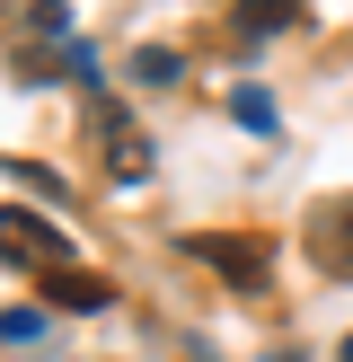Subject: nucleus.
Wrapping results in <instances>:
<instances>
[{"label": "nucleus", "instance_id": "obj_6", "mask_svg": "<svg viewBox=\"0 0 353 362\" xmlns=\"http://www.w3.org/2000/svg\"><path fill=\"white\" fill-rule=\"evenodd\" d=\"M53 300H62V310H106L115 292H106L97 274H53Z\"/></svg>", "mask_w": 353, "mask_h": 362}, {"label": "nucleus", "instance_id": "obj_1", "mask_svg": "<svg viewBox=\"0 0 353 362\" xmlns=\"http://www.w3.org/2000/svg\"><path fill=\"white\" fill-rule=\"evenodd\" d=\"M0 257H9V265H62L71 239L53 221H35V212H0Z\"/></svg>", "mask_w": 353, "mask_h": 362}, {"label": "nucleus", "instance_id": "obj_7", "mask_svg": "<svg viewBox=\"0 0 353 362\" xmlns=\"http://www.w3.org/2000/svg\"><path fill=\"white\" fill-rule=\"evenodd\" d=\"M44 336H53L44 310H0V345H44Z\"/></svg>", "mask_w": 353, "mask_h": 362}, {"label": "nucleus", "instance_id": "obj_2", "mask_svg": "<svg viewBox=\"0 0 353 362\" xmlns=\"http://www.w3.org/2000/svg\"><path fill=\"white\" fill-rule=\"evenodd\" d=\"M186 257L194 265H221L229 283H265V239H212V230H203V239H186Z\"/></svg>", "mask_w": 353, "mask_h": 362}, {"label": "nucleus", "instance_id": "obj_5", "mask_svg": "<svg viewBox=\"0 0 353 362\" xmlns=\"http://www.w3.org/2000/svg\"><path fill=\"white\" fill-rule=\"evenodd\" d=\"M133 80H141V88H176V80H186V62H176L168 45H141V53H133Z\"/></svg>", "mask_w": 353, "mask_h": 362}, {"label": "nucleus", "instance_id": "obj_10", "mask_svg": "<svg viewBox=\"0 0 353 362\" xmlns=\"http://www.w3.org/2000/svg\"><path fill=\"white\" fill-rule=\"evenodd\" d=\"M35 35H71V0H35Z\"/></svg>", "mask_w": 353, "mask_h": 362}, {"label": "nucleus", "instance_id": "obj_9", "mask_svg": "<svg viewBox=\"0 0 353 362\" xmlns=\"http://www.w3.org/2000/svg\"><path fill=\"white\" fill-rule=\"evenodd\" d=\"M115 177H124V186H141V177H150V151H141V141H124V151H115Z\"/></svg>", "mask_w": 353, "mask_h": 362}, {"label": "nucleus", "instance_id": "obj_4", "mask_svg": "<svg viewBox=\"0 0 353 362\" xmlns=\"http://www.w3.org/2000/svg\"><path fill=\"white\" fill-rule=\"evenodd\" d=\"M300 18V0H239V35H282Z\"/></svg>", "mask_w": 353, "mask_h": 362}, {"label": "nucleus", "instance_id": "obj_11", "mask_svg": "<svg viewBox=\"0 0 353 362\" xmlns=\"http://www.w3.org/2000/svg\"><path fill=\"white\" fill-rule=\"evenodd\" d=\"M265 362H300V354H265Z\"/></svg>", "mask_w": 353, "mask_h": 362}, {"label": "nucleus", "instance_id": "obj_3", "mask_svg": "<svg viewBox=\"0 0 353 362\" xmlns=\"http://www.w3.org/2000/svg\"><path fill=\"white\" fill-rule=\"evenodd\" d=\"M309 247H318V265H327V274H345V283H353V204H335V212H318V230H309Z\"/></svg>", "mask_w": 353, "mask_h": 362}, {"label": "nucleus", "instance_id": "obj_12", "mask_svg": "<svg viewBox=\"0 0 353 362\" xmlns=\"http://www.w3.org/2000/svg\"><path fill=\"white\" fill-rule=\"evenodd\" d=\"M345 362H353V345H345Z\"/></svg>", "mask_w": 353, "mask_h": 362}, {"label": "nucleus", "instance_id": "obj_8", "mask_svg": "<svg viewBox=\"0 0 353 362\" xmlns=\"http://www.w3.org/2000/svg\"><path fill=\"white\" fill-rule=\"evenodd\" d=\"M229 115H239L247 133H274V98H265V88H247V80H239V98H229Z\"/></svg>", "mask_w": 353, "mask_h": 362}]
</instances>
